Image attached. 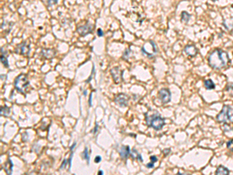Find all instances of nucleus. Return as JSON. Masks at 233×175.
Here are the masks:
<instances>
[{
    "instance_id": "nucleus-1",
    "label": "nucleus",
    "mask_w": 233,
    "mask_h": 175,
    "mask_svg": "<svg viewBox=\"0 0 233 175\" xmlns=\"http://www.w3.org/2000/svg\"><path fill=\"white\" fill-rule=\"evenodd\" d=\"M229 58L227 52L221 49H215L208 57V63L213 69H220L229 63Z\"/></svg>"
},
{
    "instance_id": "nucleus-2",
    "label": "nucleus",
    "mask_w": 233,
    "mask_h": 175,
    "mask_svg": "<svg viewBox=\"0 0 233 175\" xmlns=\"http://www.w3.org/2000/svg\"><path fill=\"white\" fill-rule=\"evenodd\" d=\"M146 121H147L148 125L152 127L155 130H160L161 129H163L164 125H165L164 118H161L160 115H157V114H153L152 116L147 115Z\"/></svg>"
},
{
    "instance_id": "nucleus-3",
    "label": "nucleus",
    "mask_w": 233,
    "mask_h": 175,
    "mask_svg": "<svg viewBox=\"0 0 233 175\" xmlns=\"http://www.w3.org/2000/svg\"><path fill=\"white\" fill-rule=\"evenodd\" d=\"M14 84H15L16 89L19 92H20V93L25 95L27 88H28L29 85H30V82H29L28 78H27V76L24 75V74H20L15 79Z\"/></svg>"
},
{
    "instance_id": "nucleus-4",
    "label": "nucleus",
    "mask_w": 233,
    "mask_h": 175,
    "mask_svg": "<svg viewBox=\"0 0 233 175\" xmlns=\"http://www.w3.org/2000/svg\"><path fill=\"white\" fill-rule=\"evenodd\" d=\"M30 44L27 40H24V41L20 43V45H17V47L15 49V52L17 54L22 55L23 56H28L30 54Z\"/></svg>"
},
{
    "instance_id": "nucleus-5",
    "label": "nucleus",
    "mask_w": 233,
    "mask_h": 175,
    "mask_svg": "<svg viewBox=\"0 0 233 175\" xmlns=\"http://www.w3.org/2000/svg\"><path fill=\"white\" fill-rule=\"evenodd\" d=\"M230 106L224 105L221 112L217 115V121L218 122H226L229 120V111Z\"/></svg>"
},
{
    "instance_id": "nucleus-6",
    "label": "nucleus",
    "mask_w": 233,
    "mask_h": 175,
    "mask_svg": "<svg viewBox=\"0 0 233 175\" xmlns=\"http://www.w3.org/2000/svg\"><path fill=\"white\" fill-rule=\"evenodd\" d=\"M93 30V26L92 25V24H89V23H86V24H85V25L79 27L78 28H77V32H78V33L81 35V36L84 37V36H86V35H88L89 34L92 33Z\"/></svg>"
},
{
    "instance_id": "nucleus-7",
    "label": "nucleus",
    "mask_w": 233,
    "mask_h": 175,
    "mask_svg": "<svg viewBox=\"0 0 233 175\" xmlns=\"http://www.w3.org/2000/svg\"><path fill=\"white\" fill-rule=\"evenodd\" d=\"M123 71H121L119 67H114L110 70L113 79L116 83H120L123 80Z\"/></svg>"
},
{
    "instance_id": "nucleus-8",
    "label": "nucleus",
    "mask_w": 233,
    "mask_h": 175,
    "mask_svg": "<svg viewBox=\"0 0 233 175\" xmlns=\"http://www.w3.org/2000/svg\"><path fill=\"white\" fill-rule=\"evenodd\" d=\"M159 97L163 103H168L171 100V93L168 89L163 88L159 91Z\"/></svg>"
},
{
    "instance_id": "nucleus-9",
    "label": "nucleus",
    "mask_w": 233,
    "mask_h": 175,
    "mask_svg": "<svg viewBox=\"0 0 233 175\" xmlns=\"http://www.w3.org/2000/svg\"><path fill=\"white\" fill-rule=\"evenodd\" d=\"M129 97L127 96L125 93H119L115 97L114 102L120 107H126L128 105Z\"/></svg>"
},
{
    "instance_id": "nucleus-10",
    "label": "nucleus",
    "mask_w": 233,
    "mask_h": 175,
    "mask_svg": "<svg viewBox=\"0 0 233 175\" xmlns=\"http://www.w3.org/2000/svg\"><path fill=\"white\" fill-rule=\"evenodd\" d=\"M184 51H185L186 55H188L189 56H191V57H194V56H197V52H198L197 48H196L194 45H186V46L185 47V48H184Z\"/></svg>"
},
{
    "instance_id": "nucleus-11",
    "label": "nucleus",
    "mask_w": 233,
    "mask_h": 175,
    "mask_svg": "<svg viewBox=\"0 0 233 175\" xmlns=\"http://www.w3.org/2000/svg\"><path fill=\"white\" fill-rule=\"evenodd\" d=\"M55 50L51 49V48H44L41 51V56L46 58H52L55 56Z\"/></svg>"
},
{
    "instance_id": "nucleus-12",
    "label": "nucleus",
    "mask_w": 233,
    "mask_h": 175,
    "mask_svg": "<svg viewBox=\"0 0 233 175\" xmlns=\"http://www.w3.org/2000/svg\"><path fill=\"white\" fill-rule=\"evenodd\" d=\"M119 153H120V157L124 160H126L129 155L131 154V151H130V147L128 146H121V148L119 150Z\"/></svg>"
},
{
    "instance_id": "nucleus-13",
    "label": "nucleus",
    "mask_w": 233,
    "mask_h": 175,
    "mask_svg": "<svg viewBox=\"0 0 233 175\" xmlns=\"http://www.w3.org/2000/svg\"><path fill=\"white\" fill-rule=\"evenodd\" d=\"M13 167V163L12 160H11L10 159L8 160V161L6 162V163L4 164V166H3V168H4L5 171H6V174H7L8 175L12 174Z\"/></svg>"
},
{
    "instance_id": "nucleus-14",
    "label": "nucleus",
    "mask_w": 233,
    "mask_h": 175,
    "mask_svg": "<svg viewBox=\"0 0 233 175\" xmlns=\"http://www.w3.org/2000/svg\"><path fill=\"white\" fill-rule=\"evenodd\" d=\"M215 175H229V171L224 166H219Z\"/></svg>"
},
{
    "instance_id": "nucleus-15",
    "label": "nucleus",
    "mask_w": 233,
    "mask_h": 175,
    "mask_svg": "<svg viewBox=\"0 0 233 175\" xmlns=\"http://www.w3.org/2000/svg\"><path fill=\"white\" fill-rule=\"evenodd\" d=\"M1 61L5 67H9V62H8L7 58L5 56V52L3 51V48H1Z\"/></svg>"
},
{
    "instance_id": "nucleus-16",
    "label": "nucleus",
    "mask_w": 233,
    "mask_h": 175,
    "mask_svg": "<svg viewBox=\"0 0 233 175\" xmlns=\"http://www.w3.org/2000/svg\"><path fill=\"white\" fill-rule=\"evenodd\" d=\"M205 87H206V89H208V90H213L215 87V83H214L213 81H212L211 79H207V80H205Z\"/></svg>"
},
{
    "instance_id": "nucleus-17",
    "label": "nucleus",
    "mask_w": 233,
    "mask_h": 175,
    "mask_svg": "<svg viewBox=\"0 0 233 175\" xmlns=\"http://www.w3.org/2000/svg\"><path fill=\"white\" fill-rule=\"evenodd\" d=\"M9 113H10V108H8V107L4 106L1 107V111H0V114L2 116H9Z\"/></svg>"
},
{
    "instance_id": "nucleus-18",
    "label": "nucleus",
    "mask_w": 233,
    "mask_h": 175,
    "mask_svg": "<svg viewBox=\"0 0 233 175\" xmlns=\"http://www.w3.org/2000/svg\"><path fill=\"white\" fill-rule=\"evenodd\" d=\"M130 155H131V156L132 157L134 160H135V159H139V160H141V161H143V159H142V157H141V156L139 154V153H138V152L136 151L135 150H133L132 152H131V154H130Z\"/></svg>"
},
{
    "instance_id": "nucleus-19",
    "label": "nucleus",
    "mask_w": 233,
    "mask_h": 175,
    "mask_svg": "<svg viewBox=\"0 0 233 175\" xmlns=\"http://www.w3.org/2000/svg\"><path fill=\"white\" fill-rule=\"evenodd\" d=\"M190 18V15L187 12H186V11H183L182 13H181V19H182V20L187 23L189 21Z\"/></svg>"
},
{
    "instance_id": "nucleus-20",
    "label": "nucleus",
    "mask_w": 233,
    "mask_h": 175,
    "mask_svg": "<svg viewBox=\"0 0 233 175\" xmlns=\"http://www.w3.org/2000/svg\"><path fill=\"white\" fill-rule=\"evenodd\" d=\"M226 91L229 93L230 96L233 97V83H229L226 86Z\"/></svg>"
},
{
    "instance_id": "nucleus-21",
    "label": "nucleus",
    "mask_w": 233,
    "mask_h": 175,
    "mask_svg": "<svg viewBox=\"0 0 233 175\" xmlns=\"http://www.w3.org/2000/svg\"><path fill=\"white\" fill-rule=\"evenodd\" d=\"M83 156H84V159H86V161H87V163H89V150H88L87 147H86V148H85L84 152H83Z\"/></svg>"
},
{
    "instance_id": "nucleus-22",
    "label": "nucleus",
    "mask_w": 233,
    "mask_h": 175,
    "mask_svg": "<svg viewBox=\"0 0 233 175\" xmlns=\"http://www.w3.org/2000/svg\"><path fill=\"white\" fill-rule=\"evenodd\" d=\"M229 120L231 121V122L233 123V108H232L230 107L229 108Z\"/></svg>"
},
{
    "instance_id": "nucleus-23",
    "label": "nucleus",
    "mask_w": 233,
    "mask_h": 175,
    "mask_svg": "<svg viewBox=\"0 0 233 175\" xmlns=\"http://www.w3.org/2000/svg\"><path fill=\"white\" fill-rule=\"evenodd\" d=\"M227 147L228 149L231 150V151L233 152V139H231L230 141H229L227 143Z\"/></svg>"
},
{
    "instance_id": "nucleus-24",
    "label": "nucleus",
    "mask_w": 233,
    "mask_h": 175,
    "mask_svg": "<svg viewBox=\"0 0 233 175\" xmlns=\"http://www.w3.org/2000/svg\"><path fill=\"white\" fill-rule=\"evenodd\" d=\"M96 33H97V35H98V36H99V37H102L103 35H104V32H103V30H101L100 28L98 29V30H97V32H96Z\"/></svg>"
},
{
    "instance_id": "nucleus-25",
    "label": "nucleus",
    "mask_w": 233,
    "mask_h": 175,
    "mask_svg": "<svg viewBox=\"0 0 233 175\" xmlns=\"http://www.w3.org/2000/svg\"><path fill=\"white\" fill-rule=\"evenodd\" d=\"M56 3H58L57 0H54V1H51V0H50V1H48V6H52V5L56 4Z\"/></svg>"
},
{
    "instance_id": "nucleus-26",
    "label": "nucleus",
    "mask_w": 233,
    "mask_h": 175,
    "mask_svg": "<svg viewBox=\"0 0 233 175\" xmlns=\"http://www.w3.org/2000/svg\"><path fill=\"white\" fill-rule=\"evenodd\" d=\"M94 161H95V163H99V162L101 161V156H97L95 158Z\"/></svg>"
},
{
    "instance_id": "nucleus-27",
    "label": "nucleus",
    "mask_w": 233,
    "mask_h": 175,
    "mask_svg": "<svg viewBox=\"0 0 233 175\" xmlns=\"http://www.w3.org/2000/svg\"><path fill=\"white\" fill-rule=\"evenodd\" d=\"M150 159H151V160H152V163H154L157 161V158H156V156H152L150 157Z\"/></svg>"
},
{
    "instance_id": "nucleus-28",
    "label": "nucleus",
    "mask_w": 233,
    "mask_h": 175,
    "mask_svg": "<svg viewBox=\"0 0 233 175\" xmlns=\"http://www.w3.org/2000/svg\"><path fill=\"white\" fill-rule=\"evenodd\" d=\"M170 153V149H165V150H164V151H163V153L165 156L168 155Z\"/></svg>"
},
{
    "instance_id": "nucleus-29",
    "label": "nucleus",
    "mask_w": 233,
    "mask_h": 175,
    "mask_svg": "<svg viewBox=\"0 0 233 175\" xmlns=\"http://www.w3.org/2000/svg\"><path fill=\"white\" fill-rule=\"evenodd\" d=\"M154 167V163H152V162H151V163H148L147 164V167L149 168H152Z\"/></svg>"
},
{
    "instance_id": "nucleus-30",
    "label": "nucleus",
    "mask_w": 233,
    "mask_h": 175,
    "mask_svg": "<svg viewBox=\"0 0 233 175\" xmlns=\"http://www.w3.org/2000/svg\"><path fill=\"white\" fill-rule=\"evenodd\" d=\"M66 163H67V160H64L63 163H62V166H61V168H62H62H63L64 167H65V166H66Z\"/></svg>"
},
{
    "instance_id": "nucleus-31",
    "label": "nucleus",
    "mask_w": 233,
    "mask_h": 175,
    "mask_svg": "<svg viewBox=\"0 0 233 175\" xmlns=\"http://www.w3.org/2000/svg\"><path fill=\"white\" fill-rule=\"evenodd\" d=\"M97 130H98V124H96V125H95V128H94V130H93L94 134H96V132H97Z\"/></svg>"
},
{
    "instance_id": "nucleus-32",
    "label": "nucleus",
    "mask_w": 233,
    "mask_h": 175,
    "mask_svg": "<svg viewBox=\"0 0 233 175\" xmlns=\"http://www.w3.org/2000/svg\"><path fill=\"white\" fill-rule=\"evenodd\" d=\"M92 97H93V94L91 93L90 94V97H89V103L90 106H92Z\"/></svg>"
},
{
    "instance_id": "nucleus-33",
    "label": "nucleus",
    "mask_w": 233,
    "mask_h": 175,
    "mask_svg": "<svg viewBox=\"0 0 233 175\" xmlns=\"http://www.w3.org/2000/svg\"><path fill=\"white\" fill-rule=\"evenodd\" d=\"M98 175H104V172H103V171H99V172H98Z\"/></svg>"
},
{
    "instance_id": "nucleus-34",
    "label": "nucleus",
    "mask_w": 233,
    "mask_h": 175,
    "mask_svg": "<svg viewBox=\"0 0 233 175\" xmlns=\"http://www.w3.org/2000/svg\"><path fill=\"white\" fill-rule=\"evenodd\" d=\"M176 175H190V174H181V173H178V174H176Z\"/></svg>"
},
{
    "instance_id": "nucleus-35",
    "label": "nucleus",
    "mask_w": 233,
    "mask_h": 175,
    "mask_svg": "<svg viewBox=\"0 0 233 175\" xmlns=\"http://www.w3.org/2000/svg\"><path fill=\"white\" fill-rule=\"evenodd\" d=\"M168 175H169V174H168Z\"/></svg>"
}]
</instances>
